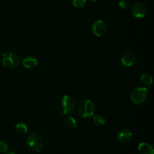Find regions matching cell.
Masks as SVG:
<instances>
[{
	"instance_id": "19",
	"label": "cell",
	"mask_w": 154,
	"mask_h": 154,
	"mask_svg": "<svg viewBox=\"0 0 154 154\" xmlns=\"http://www.w3.org/2000/svg\"><path fill=\"white\" fill-rule=\"evenodd\" d=\"M5 154H15V153H14V152H8V153H6Z\"/></svg>"
},
{
	"instance_id": "14",
	"label": "cell",
	"mask_w": 154,
	"mask_h": 154,
	"mask_svg": "<svg viewBox=\"0 0 154 154\" xmlns=\"http://www.w3.org/2000/svg\"><path fill=\"white\" fill-rule=\"evenodd\" d=\"M64 122L66 126L69 128H71V129H75V128H76L77 121L72 116H68L66 118H65Z\"/></svg>"
},
{
	"instance_id": "2",
	"label": "cell",
	"mask_w": 154,
	"mask_h": 154,
	"mask_svg": "<svg viewBox=\"0 0 154 154\" xmlns=\"http://www.w3.org/2000/svg\"><path fill=\"white\" fill-rule=\"evenodd\" d=\"M27 145L33 151L38 153L43 149L44 141L42 136L38 133H31L27 138Z\"/></svg>"
},
{
	"instance_id": "6",
	"label": "cell",
	"mask_w": 154,
	"mask_h": 154,
	"mask_svg": "<svg viewBox=\"0 0 154 154\" xmlns=\"http://www.w3.org/2000/svg\"><path fill=\"white\" fill-rule=\"evenodd\" d=\"M132 13L135 17L144 18L147 14V7L142 2H135L132 7Z\"/></svg>"
},
{
	"instance_id": "7",
	"label": "cell",
	"mask_w": 154,
	"mask_h": 154,
	"mask_svg": "<svg viewBox=\"0 0 154 154\" xmlns=\"http://www.w3.org/2000/svg\"><path fill=\"white\" fill-rule=\"evenodd\" d=\"M107 26L105 23L102 20H98L93 23V27H92V31L93 33L96 36V37H101L104 35L106 32Z\"/></svg>"
},
{
	"instance_id": "15",
	"label": "cell",
	"mask_w": 154,
	"mask_h": 154,
	"mask_svg": "<svg viewBox=\"0 0 154 154\" xmlns=\"http://www.w3.org/2000/svg\"><path fill=\"white\" fill-rule=\"evenodd\" d=\"M93 122L97 126H103L105 123V118L102 114H97L93 117Z\"/></svg>"
},
{
	"instance_id": "4",
	"label": "cell",
	"mask_w": 154,
	"mask_h": 154,
	"mask_svg": "<svg viewBox=\"0 0 154 154\" xmlns=\"http://www.w3.org/2000/svg\"><path fill=\"white\" fill-rule=\"evenodd\" d=\"M147 95H148V90L146 87H138L132 91L131 94V99L134 104L139 105L146 100Z\"/></svg>"
},
{
	"instance_id": "20",
	"label": "cell",
	"mask_w": 154,
	"mask_h": 154,
	"mask_svg": "<svg viewBox=\"0 0 154 154\" xmlns=\"http://www.w3.org/2000/svg\"><path fill=\"white\" fill-rule=\"evenodd\" d=\"M90 1H91V2H96V1H98V0H90Z\"/></svg>"
},
{
	"instance_id": "16",
	"label": "cell",
	"mask_w": 154,
	"mask_h": 154,
	"mask_svg": "<svg viewBox=\"0 0 154 154\" xmlns=\"http://www.w3.org/2000/svg\"><path fill=\"white\" fill-rule=\"evenodd\" d=\"M87 0H72V4L77 8H82L86 5Z\"/></svg>"
},
{
	"instance_id": "10",
	"label": "cell",
	"mask_w": 154,
	"mask_h": 154,
	"mask_svg": "<svg viewBox=\"0 0 154 154\" xmlns=\"http://www.w3.org/2000/svg\"><path fill=\"white\" fill-rule=\"evenodd\" d=\"M138 151L141 154H154L152 146L145 142L141 143L138 145Z\"/></svg>"
},
{
	"instance_id": "3",
	"label": "cell",
	"mask_w": 154,
	"mask_h": 154,
	"mask_svg": "<svg viewBox=\"0 0 154 154\" xmlns=\"http://www.w3.org/2000/svg\"><path fill=\"white\" fill-rule=\"evenodd\" d=\"M2 62L5 67L9 69H14L19 66L20 59L14 53L8 51L2 55Z\"/></svg>"
},
{
	"instance_id": "12",
	"label": "cell",
	"mask_w": 154,
	"mask_h": 154,
	"mask_svg": "<svg viewBox=\"0 0 154 154\" xmlns=\"http://www.w3.org/2000/svg\"><path fill=\"white\" fill-rule=\"evenodd\" d=\"M15 131L19 135H24L28 132V127L24 123H19L15 126Z\"/></svg>"
},
{
	"instance_id": "1",
	"label": "cell",
	"mask_w": 154,
	"mask_h": 154,
	"mask_svg": "<svg viewBox=\"0 0 154 154\" xmlns=\"http://www.w3.org/2000/svg\"><path fill=\"white\" fill-rule=\"evenodd\" d=\"M78 111L81 117L87 118L93 116L95 112V106L90 99H84L78 105Z\"/></svg>"
},
{
	"instance_id": "8",
	"label": "cell",
	"mask_w": 154,
	"mask_h": 154,
	"mask_svg": "<svg viewBox=\"0 0 154 154\" xmlns=\"http://www.w3.org/2000/svg\"><path fill=\"white\" fill-rule=\"evenodd\" d=\"M136 61V56L133 51H128L123 54L121 57L122 64L126 67H131Z\"/></svg>"
},
{
	"instance_id": "13",
	"label": "cell",
	"mask_w": 154,
	"mask_h": 154,
	"mask_svg": "<svg viewBox=\"0 0 154 154\" xmlns=\"http://www.w3.org/2000/svg\"><path fill=\"white\" fill-rule=\"evenodd\" d=\"M141 81L147 87H150L153 85V78L149 74H143L141 77Z\"/></svg>"
},
{
	"instance_id": "18",
	"label": "cell",
	"mask_w": 154,
	"mask_h": 154,
	"mask_svg": "<svg viewBox=\"0 0 154 154\" xmlns=\"http://www.w3.org/2000/svg\"><path fill=\"white\" fill-rule=\"evenodd\" d=\"M8 149V146L4 141H0V153H5L7 152Z\"/></svg>"
},
{
	"instance_id": "17",
	"label": "cell",
	"mask_w": 154,
	"mask_h": 154,
	"mask_svg": "<svg viewBox=\"0 0 154 154\" xmlns=\"http://www.w3.org/2000/svg\"><path fill=\"white\" fill-rule=\"evenodd\" d=\"M118 5L122 9H126L129 6V0H120L118 2Z\"/></svg>"
},
{
	"instance_id": "9",
	"label": "cell",
	"mask_w": 154,
	"mask_h": 154,
	"mask_svg": "<svg viewBox=\"0 0 154 154\" xmlns=\"http://www.w3.org/2000/svg\"><path fill=\"white\" fill-rule=\"evenodd\" d=\"M132 136V132L127 128L120 129L117 135V139L122 143H127L131 140Z\"/></svg>"
},
{
	"instance_id": "5",
	"label": "cell",
	"mask_w": 154,
	"mask_h": 154,
	"mask_svg": "<svg viewBox=\"0 0 154 154\" xmlns=\"http://www.w3.org/2000/svg\"><path fill=\"white\" fill-rule=\"evenodd\" d=\"M75 106H76V104H75V99L72 96H69V95H66L62 99L63 111H62L61 117H63L66 114L73 112L75 109Z\"/></svg>"
},
{
	"instance_id": "11",
	"label": "cell",
	"mask_w": 154,
	"mask_h": 154,
	"mask_svg": "<svg viewBox=\"0 0 154 154\" xmlns=\"http://www.w3.org/2000/svg\"><path fill=\"white\" fill-rule=\"evenodd\" d=\"M38 65L37 59L33 57H28L23 60V66L26 69H33Z\"/></svg>"
}]
</instances>
